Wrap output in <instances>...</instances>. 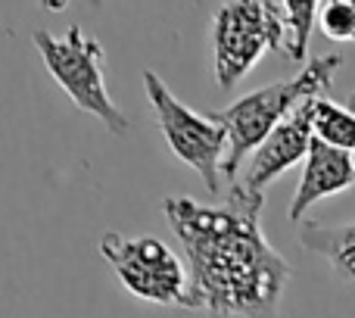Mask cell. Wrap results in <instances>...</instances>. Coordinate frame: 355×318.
Listing matches in <instances>:
<instances>
[{"label": "cell", "instance_id": "6da1fadb", "mask_svg": "<svg viewBox=\"0 0 355 318\" xmlns=\"http://www.w3.org/2000/svg\"><path fill=\"white\" fill-rule=\"evenodd\" d=\"M265 194L231 184L221 206L166 196L162 212L181 240L196 306L212 318H277L290 262L262 234Z\"/></svg>", "mask_w": 355, "mask_h": 318}, {"label": "cell", "instance_id": "7a4b0ae2", "mask_svg": "<svg viewBox=\"0 0 355 318\" xmlns=\"http://www.w3.org/2000/svg\"><path fill=\"white\" fill-rule=\"evenodd\" d=\"M343 66L340 53H327V56H315L312 62L302 66L300 75L293 78L275 81L268 87L243 94L240 100H234L231 106H225L221 112H215L221 125L227 131V159H225V178L237 181L240 178V165L246 156H252L262 141L296 110L300 103L312 97H324V91L334 85V75Z\"/></svg>", "mask_w": 355, "mask_h": 318}, {"label": "cell", "instance_id": "3957f363", "mask_svg": "<svg viewBox=\"0 0 355 318\" xmlns=\"http://www.w3.org/2000/svg\"><path fill=\"white\" fill-rule=\"evenodd\" d=\"M212 72L221 91H231L259 66L268 50L287 53L290 25L275 0H225L212 12Z\"/></svg>", "mask_w": 355, "mask_h": 318}, {"label": "cell", "instance_id": "277c9868", "mask_svg": "<svg viewBox=\"0 0 355 318\" xmlns=\"http://www.w3.org/2000/svg\"><path fill=\"white\" fill-rule=\"evenodd\" d=\"M31 41L53 81L81 112L100 119L110 135H128V116L119 110L106 87V50L97 37L85 35L81 25H69L66 35H50L37 28Z\"/></svg>", "mask_w": 355, "mask_h": 318}, {"label": "cell", "instance_id": "5b68a950", "mask_svg": "<svg viewBox=\"0 0 355 318\" xmlns=\"http://www.w3.org/2000/svg\"><path fill=\"white\" fill-rule=\"evenodd\" d=\"M100 256L137 300L168 309H200L190 269L159 237H125L119 231H106L100 237Z\"/></svg>", "mask_w": 355, "mask_h": 318}, {"label": "cell", "instance_id": "8992f818", "mask_svg": "<svg viewBox=\"0 0 355 318\" xmlns=\"http://www.w3.org/2000/svg\"><path fill=\"white\" fill-rule=\"evenodd\" d=\"M144 87H147V100L153 106L156 128H159L166 147L172 150V156L202 178L209 194H218L227 159L225 125L215 116H202V112L190 110L187 103H181L153 69H144Z\"/></svg>", "mask_w": 355, "mask_h": 318}, {"label": "cell", "instance_id": "52a82bcc", "mask_svg": "<svg viewBox=\"0 0 355 318\" xmlns=\"http://www.w3.org/2000/svg\"><path fill=\"white\" fill-rule=\"evenodd\" d=\"M315 100L300 103L268 137L262 141V147L250 156V169L243 178H237L246 190L252 194H265L271 181L284 175L287 169H293L296 162H306L309 150L315 141Z\"/></svg>", "mask_w": 355, "mask_h": 318}, {"label": "cell", "instance_id": "ba28073f", "mask_svg": "<svg viewBox=\"0 0 355 318\" xmlns=\"http://www.w3.org/2000/svg\"><path fill=\"white\" fill-rule=\"evenodd\" d=\"M355 187V159L346 150H337L331 144H324L321 137L312 141V150L306 156V165H302V178L296 184V194L290 200L287 219L302 225L306 212L315 206L318 200H327V196L346 194V190Z\"/></svg>", "mask_w": 355, "mask_h": 318}, {"label": "cell", "instance_id": "9c48e42d", "mask_svg": "<svg viewBox=\"0 0 355 318\" xmlns=\"http://www.w3.org/2000/svg\"><path fill=\"white\" fill-rule=\"evenodd\" d=\"M300 244L315 256H324L343 281L355 284V219L343 221V225L302 221Z\"/></svg>", "mask_w": 355, "mask_h": 318}, {"label": "cell", "instance_id": "30bf717a", "mask_svg": "<svg viewBox=\"0 0 355 318\" xmlns=\"http://www.w3.org/2000/svg\"><path fill=\"white\" fill-rule=\"evenodd\" d=\"M315 137L355 156V94L346 103L327 97L315 100Z\"/></svg>", "mask_w": 355, "mask_h": 318}, {"label": "cell", "instance_id": "8fae6325", "mask_svg": "<svg viewBox=\"0 0 355 318\" xmlns=\"http://www.w3.org/2000/svg\"><path fill=\"white\" fill-rule=\"evenodd\" d=\"M281 6H284V16H287V25H290L287 56L302 62L309 53L312 28H315V22H318L321 0H281Z\"/></svg>", "mask_w": 355, "mask_h": 318}, {"label": "cell", "instance_id": "7c38bea8", "mask_svg": "<svg viewBox=\"0 0 355 318\" xmlns=\"http://www.w3.org/2000/svg\"><path fill=\"white\" fill-rule=\"evenodd\" d=\"M318 28L324 37L340 44H355V3L346 0H327L318 12Z\"/></svg>", "mask_w": 355, "mask_h": 318}, {"label": "cell", "instance_id": "4fadbf2b", "mask_svg": "<svg viewBox=\"0 0 355 318\" xmlns=\"http://www.w3.org/2000/svg\"><path fill=\"white\" fill-rule=\"evenodd\" d=\"M37 3H41L44 10H50V12H62L69 6V0H37ZM91 3L97 6V3H103V0H91Z\"/></svg>", "mask_w": 355, "mask_h": 318}, {"label": "cell", "instance_id": "5bb4252c", "mask_svg": "<svg viewBox=\"0 0 355 318\" xmlns=\"http://www.w3.org/2000/svg\"><path fill=\"white\" fill-rule=\"evenodd\" d=\"M346 3H355V0H346Z\"/></svg>", "mask_w": 355, "mask_h": 318}]
</instances>
